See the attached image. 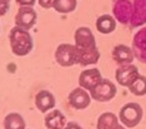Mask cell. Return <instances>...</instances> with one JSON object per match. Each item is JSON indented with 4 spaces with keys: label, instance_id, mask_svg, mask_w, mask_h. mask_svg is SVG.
<instances>
[{
    "label": "cell",
    "instance_id": "19",
    "mask_svg": "<svg viewBox=\"0 0 146 129\" xmlns=\"http://www.w3.org/2000/svg\"><path fill=\"white\" fill-rule=\"evenodd\" d=\"M78 0H55L52 9L59 14H70L75 11Z\"/></svg>",
    "mask_w": 146,
    "mask_h": 129
},
{
    "label": "cell",
    "instance_id": "23",
    "mask_svg": "<svg viewBox=\"0 0 146 129\" xmlns=\"http://www.w3.org/2000/svg\"><path fill=\"white\" fill-rule=\"evenodd\" d=\"M19 6H34L38 0H15Z\"/></svg>",
    "mask_w": 146,
    "mask_h": 129
},
{
    "label": "cell",
    "instance_id": "25",
    "mask_svg": "<svg viewBox=\"0 0 146 129\" xmlns=\"http://www.w3.org/2000/svg\"><path fill=\"white\" fill-rule=\"evenodd\" d=\"M117 129H126V127H124V125H119Z\"/></svg>",
    "mask_w": 146,
    "mask_h": 129
},
{
    "label": "cell",
    "instance_id": "22",
    "mask_svg": "<svg viewBox=\"0 0 146 129\" xmlns=\"http://www.w3.org/2000/svg\"><path fill=\"white\" fill-rule=\"evenodd\" d=\"M54 1L55 0H38L39 5H40L42 9H46V10L52 9V6H54Z\"/></svg>",
    "mask_w": 146,
    "mask_h": 129
},
{
    "label": "cell",
    "instance_id": "13",
    "mask_svg": "<svg viewBox=\"0 0 146 129\" xmlns=\"http://www.w3.org/2000/svg\"><path fill=\"white\" fill-rule=\"evenodd\" d=\"M34 103H35V107L38 108V110H40L41 113H48V112H50L55 108L56 100L51 92L40 90L39 93H36Z\"/></svg>",
    "mask_w": 146,
    "mask_h": 129
},
{
    "label": "cell",
    "instance_id": "2",
    "mask_svg": "<svg viewBox=\"0 0 146 129\" xmlns=\"http://www.w3.org/2000/svg\"><path fill=\"white\" fill-rule=\"evenodd\" d=\"M9 44L13 54L16 57H26L34 48V40L30 31L16 25L9 33Z\"/></svg>",
    "mask_w": 146,
    "mask_h": 129
},
{
    "label": "cell",
    "instance_id": "24",
    "mask_svg": "<svg viewBox=\"0 0 146 129\" xmlns=\"http://www.w3.org/2000/svg\"><path fill=\"white\" fill-rule=\"evenodd\" d=\"M64 129H84V128L81 125H79L78 123H75V122H69V123H66Z\"/></svg>",
    "mask_w": 146,
    "mask_h": 129
},
{
    "label": "cell",
    "instance_id": "11",
    "mask_svg": "<svg viewBox=\"0 0 146 129\" xmlns=\"http://www.w3.org/2000/svg\"><path fill=\"white\" fill-rule=\"evenodd\" d=\"M74 44L76 48H94L96 45V39L94 33L88 26H79L74 33Z\"/></svg>",
    "mask_w": 146,
    "mask_h": 129
},
{
    "label": "cell",
    "instance_id": "4",
    "mask_svg": "<svg viewBox=\"0 0 146 129\" xmlns=\"http://www.w3.org/2000/svg\"><path fill=\"white\" fill-rule=\"evenodd\" d=\"M55 61L62 68H70L78 64V49L75 44L62 43L55 50Z\"/></svg>",
    "mask_w": 146,
    "mask_h": 129
},
{
    "label": "cell",
    "instance_id": "7",
    "mask_svg": "<svg viewBox=\"0 0 146 129\" xmlns=\"http://www.w3.org/2000/svg\"><path fill=\"white\" fill-rule=\"evenodd\" d=\"M140 73L136 65L134 64H126V65H119L115 70V79L121 87L129 88L139 78Z\"/></svg>",
    "mask_w": 146,
    "mask_h": 129
},
{
    "label": "cell",
    "instance_id": "10",
    "mask_svg": "<svg viewBox=\"0 0 146 129\" xmlns=\"http://www.w3.org/2000/svg\"><path fill=\"white\" fill-rule=\"evenodd\" d=\"M102 80L101 72L98 68H88L79 75V87L84 88L89 93Z\"/></svg>",
    "mask_w": 146,
    "mask_h": 129
},
{
    "label": "cell",
    "instance_id": "1",
    "mask_svg": "<svg viewBox=\"0 0 146 129\" xmlns=\"http://www.w3.org/2000/svg\"><path fill=\"white\" fill-rule=\"evenodd\" d=\"M112 15L129 29L146 25V0H112Z\"/></svg>",
    "mask_w": 146,
    "mask_h": 129
},
{
    "label": "cell",
    "instance_id": "18",
    "mask_svg": "<svg viewBox=\"0 0 146 129\" xmlns=\"http://www.w3.org/2000/svg\"><path fill=\"white\" fill-rule=\"evenodd\" d=\"M4 129H26V123L21 114L9 113L4 118Z\"/></svg>",
    "mask_w": 146,
    "mask_h": 129
},
{
    "label": "cell",
    "instance_id": "8",
    "mask_svg": "<svg viewBox=\"0 0 146 129\" xmlns=\"http://www.w3.org/2000/svg\"><path fill=\"white\" fill-rule=\"evenodd\" d=\"M68 100L71 108L76 109V110H84L90 105L92 98L88 90H85L81 87H78L69 93Z\"/></svg>",
    "mask_w": 146,
    "mask_h": 129
},
{
    "label": "cell",
    "instance_id": "17",
    "mask_svg": "<svg viewBox=\"0 0 146 129\" xmlns=\"http://www.w3.org/2000/svg\"><path fill=\"white\" fill-rule=\"evenodd\" d=\"M119 117L111 112H105L101 115H99L98 123H96V129H117L120 123H119Z\"/></svg>",
    "mask_w": 146,
    "mask_h": 129
},
{
    "label": "cell",
    "instance_id": "12",
    "mask_svg": "<svg viewBox=\"0 0 146 129\" xmlns=\"http://www.w3.org/2000/svg\"><path fill=\"white\" fill-rule=\"evenodd\" d=\"M112 60L117 65H126V64H132L135 59V55L132 53L131 47H127L125 44H117L112 49Z\"/></svg>",
    "mask_w": 146,
    "mask_h": 129
},
{
    "label": "cell",
    "instance_id": "5",
    "mask_svg": "<svg viewBox=\"0 0 146 129\" xmlns=\"http://www.w3.org/2000/svg\"><path fill=\"white\" fill-rule=\"evenodd\" d=\"M116 93H117V88H116L114 83L109 80V79L102 78V80L90 92V95L92 100L100 102V103H106V102L112 100L115 98Z\"/></svg>",
    "mask_w": 146,
    "mask_h": 129
},
{
    "label": "cell",
    "instance_id": "3",
    "mask_svg": "<svg viewBox=\"0 0 146 129\" xmlns=\"http://www.w3.org/2000/svg\"><path fill=\"white\" fill-rule=\"evenodd\" d=\"M144 117V110L139 103H126L119 112V120L126 128H135L140 124Z\"/></svg>",
    "mask_w": 146,
    "mask_h": 129
},
{
    "label": "cell",
    "instance_id": "16",
    "mask_svg": "<svg viewBox=\"0 0 146 129\" xmlns=\"http://www.w3.org/2000/svg\"><path fill=\"white\" fill-rule=\"evenodd\" d=\"M116 25H117V21H116V19L114 18L112 14H102L96 19V23H95L96 30L104 35L114 33L116 29Z\"/></svg>",
    "mask_w": 146,
    "mask_h": 129
},
{
    "label": "cell",
    "instance_id": "20",
    "mask_svg": "<svg viewBox=\"0 0 146 129\" xmlns=\"http://www.w3.org/2000/svg\"><path fill=\"white\" fill-rule=\"evenodd\" d=\"M131 94L136 95V97H144L146 95V77L145 75H139V78L132 83L129 87Z\"/></svg>",
    "mask_w": 146,
    "mask_h": 129
},
{
    "label": "cell",
    "instance_id": "15",
    "mask_svg": "<svg viewBox=\"0 0 146 129\" xmlns=\"http://www.w3.org/2000/svg\"><path fill=\"white\" fill-rule=\"evenodd\" d=\"M66 117L59 109H52L48 112L44 118V124L48 129H64L66 125Z\"/></svg>",
    "mask_w": 146,
    "mask_h": 129
},
{
    "label": "cell",
    "instance_id": "6",
    "mask_svg": "<svg viewBox=\"0 0 146 129\" xmlns=\"http://www.w3.org/2000/svg\"><path fill=\"white\" fill-rule=\"evenodd\" d=\"M14 21L19 28L31 30L38 21V14L34 10V6H19Z\"/></svg>",
    "mask_w": 146,
    "mask_h": 129
},
{
    "label": "cell",
    "instance_id": "14",
    "mask_svg": "<svg viewBox=\"0 0 146 129\" xmlns=\"http://www.w3.org/2000/svg\"><path fill=\"white\" fill-rule=\"evenodd\" d=\"M78 49V64L81 67H90L95 65L100 59V51L98 47L94 48H76Z\"/></svg>",
    "mask_w": 146,
    "mask_h": 129
},
{
    "label": "cell",
    "instance_id": "21",
    "mask_svg": "<svg viewBox=\"0 0 146 129\" xmlns=\"http://www.w3.org/2000/svg\"><path fill=\"white\" fill-rule=\"evenodd\" d=\"M10 1L11 0H0V18L4 16L9 11L10 8Z\"/></svg>",
    "mask_w": 146,
    "mask_h": 129
},
{
    "label": "cell",
    "instance_id": "9",
    "mask_svg": "<svg viewBox=\"0 0 146 129\" xmlns=\"http://www.w3.org/2000/svg\"><path fill=\"white\" fill-rule=\"evenodd\" d=\"M131 49L136 60L146 64V25L139 28V30L135 33Z\"/></svg>",
    "mask_w": 146,
    "mask_h": 129
}]
</instances>
